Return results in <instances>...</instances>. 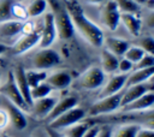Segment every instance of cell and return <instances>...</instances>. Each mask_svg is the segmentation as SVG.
<instances>
[{"label":"cell","mask_w":154,"mask_h":137,"mask_svg":"<svg viewBox=\"0 0 154 137\" xmlns=\"http://www.w3.org/2000/svg\"><path fill=\"white\" fill-rule=\"evenodd\" d=\"M63 2L72 22L75 32H78L79 36L91 47L102 48L103 37H105L103 30L85 14L79 1L78 0H64Z\"/></svg>","instance_id":"6da1fadb"},{"label":"cell","mask_w":154,"mask_h":137,"mask_svg":"<svg viewBox=\"0 0 154 137\" xmlns=\"http://www.w3.org/2000/svg\"><path fill=\"white\" fill-rule=\"evenodd\" d=\"M25 60L20 62V65L25 70H42V71H51L59 65H61L63 59L61 55L53 49L52 47L48 48H38L31 49L28 53L20 55Z\"/></svg>","instance_id":"7a4b0ae2"},{"label":"cell","mask_w":154,"mask_h":137,"mask_svg":"<svg viewBox=\"0 0 154 137\" xmlns=\"http://www.w3.org/2000/svg\"><path fill=\"white\" fill-rule=\"evenodd\" d=\"M106 79V75L102 72L99 65L88 66L79 76L72 79L70 88L77 91H93L99 90Z\"/></svg>","instance_id":"3957f363"},{"label":"cell","mask_w":154,"mask_h":137,"mask_svg":"<svg viewBox=\"0 0 154 137\" xmlns=\"http://www.w3.org/2000/svg\"><path fill=\"white\" fill-rule=\"evenodd\" d=\"M123 90L105 97H97L88 108H87V117L90 119L101 118L105 115L113 114L119 111L120 101H122Z\"/></svg>","instance_id":"277c9868"},{"label":"cell","mask_w":154,"mask_h":137,"mask_svg":"<svg viewBox=\"0 0 154 137\" xmlns=\"http://www.w3.org/2000/svg\"><path fill=\"white\" fill-rule=\"evenodd\" d=\"M0 96L6 99L11 103L16 105L17 107H19L25 113H29L30 107L26 105V102L24 101L23 96L20 95V93H19V90H18L16 83H14L13 75H12L11 70H8L2 76V78L0 81Z\"/></svg>","instance_id":"5b68a950"},{"label":"cell","mask_w":154,"mask_h":137,"mask_svg":"<svg viewBox=\"0 0 154 137\" xmlns=\"http://www.w3.org/2000/svg\"><path fill=\"white\" fill-rule=\"evenodd\" d=\"M85 118H88L87 117V109L84 107L77 105V106L70 108L69 111L64 112L59 117L54 118L53 120L48 121L47 125H48L49 130L59 132V131H61L63 129H65L70 125H73L78 121H81V120H84Z\"/></svg>","instance_id":"8992f818"},{"label":"cell","mask_w":154,"mask_h":137,"mask_svg":"<svg viewBox=\"0 0 154 137\" xmlns=\"http://www.w3.org/2000/svg\"><path fill=\"white\" fill-rule=\"evenodd\" d=\"M42 26V23H41ZM41 26L38 28L36 25L35 30L29 32V34H20L17 40L10 46L8 54L13 56H20L25 53H28L31 49H35L37 47L38 41H40V35H41Z\"/></svg>","instance_id":"52a82bcc"},{"label":"cell","mask_w":154,"mask_h":137,"mask_svg":"<svg viewBox=\"0 0 154 137\" xmlns=\"http://www.w3.org/2000/svg\"><path fill=\"white\" fill-rule=\"evenodd\" d=\"M58 99H59L58 91L57 93L53 91L48 96L34 100L31 106H30L29 114L36 120H46V118L48 117V114L53 109V107H54L55 102L58 101Z\"/></svg>","instance_id":"ba28073f"},{"label":"cell","mask_w":154,"mask_h":137,"mask_svg":"<svg viewBox=\"0 0 154 137\" xmlns=\"http://www.w3.org/2000/svg\"><path fill=\"white\" fill-rule=\"evenodd\" d=\"M119 18L120 11L118 10L114 0H107L102 4L100 8V23L105 29H107L108 31L117 30L119 25Z\"/></svg>","instance_id":"9c48e42d"},{"label":"cell","mask_w":154,"mask_h":137,"mask_svg":"<svg viewBox=\"0 0 154 137\" xmlns=\"http://www.w3.org/2000/svg\"><path fill=\"white\" fill-rule=\"evenodd\" d=\"M57 29L54 23V17L51 11L46 12L42 18V26H41V35L37 47L38 48H48L52 47L57 40Z\"/></svg>","instance_id":"30bf717a"},{"label":"cell","mask_w":154,"mask_h":137,"mask_svg":"<svg viewBox=\"0 0 154 137\" xmlns=\"http://www.w3.org/2000/svg\"><path fill=\"white\" fill-rule=\"evenodd\" d=\"M1 97V102H0V107H2L10 118V125L17 130V131H23L26 129L28 126V119H26V114L24 111H22L19 107H17L16 105L11 103L10 101H7L6 99Z\"/></svg>","instance_id":"8fae6325"},{"label":"cell","mask_w":154,"mask_h":137,"mask_svg":"<svg viewBox=\"0 0 154 137\" xmlns=\"http://www.w3.org/2000/svg\"><path fill=\"white\" fill-rule=\"evenodd\" d=\"M72 79L73 77L67 68H53L48 71V75L45 82L54 91H61L70 88Z\"/></svg>","instance_id":"7c38bea8"},{"label":"cell","mask_w":154,"mask_h":137,"mask_svg":"<svg viewBox=\"0 0 154 137\" xmlns=\"http://www.w3.org/2000/svg\"><path fill=\"white\" fill-rule=\"evenodd\" d=\"M125 81H126V75L124 73L117 72V73L106 76L103 84L99 89L97 97H105V96H109L122 91L125 88Z\"/></svg>","instance_id":"4fadbf2b"},{"label":"cell","mask_w":154,"mask_h":137,"mask_svg":"<svg viewBox=\"0 0 154 137\" xmlns=\"http://www.w3.org/2000/svg\"><path fill=\"white\" fill-rule=\"evenodd\" d=\"M23 22L17 19H8L0 23V41L11 46L22 34Z\"/></svg>","instance_id":"5bb4252c"},{"label":"cell","mask_w":154,"mask_h":137,"mask_svg":"<svg viewBox=\"0 0 154 137\" xmlns=\"http://www.w3.org/2000/svg\"><path fill=\"white\" fill-rule=\"evenodd\" d=\"M149 90H153V79H150V81H148L146 83L134 84V85L125 87L123 89V94H122L120 107L132 102L134 100H136L138 97H141L143 94H146Z\"/></svg>","instance_id":"9a60e30c"},{"label":"cell","mask_w":154,"mask_h":137,"mask_svg":"<svg viewBox=\"0 0 154 137\" xmlns=\"http://www.w3.org/2000/svg\"><path fill=\"white\" fill-rule=\"evenodd\" d=\"M11 71H12L14 83H16L20 95L23 96V99L26 102V105L30 107L31 103H32V100L30 97V87H29L26 77H25V68L20 64H17V65L13 66V68Z\"/></svg>","instance_id":"2e32d148"},{"label":"cell","mask_w":154,"mask_h":137,"mask_svg":"<svg viewBox=\"0 0 154 137\" xmlns=\"http://www.w3.org/2000/svg\"><path fill=\"white\" fill-rule=\"evenodd\" d=\"M77 105H79V99H78V96H76V95H64V96H59V99H58V101L55 102L53 109L51 111V113H49L48 117L46 118V121L48 123V121L53 120L54 118L59 117L60 114H63L64 112L69 111L70 108H72V107H75V106H77Z\"/></svg>","instance_id":"e0dca14e"},{"label":"cell","mask_w":154,"mask_h":137,"mask_svg":"<svg viewBox=\"0 0 154 137\" xmlns=\"http://www.w3.org/2000/svg\"><path fill=\"white\" fill-rule=\"evenodd\" d=\"M154 105V91L149 90L146 94H143L141 97L134 100L132 102L122 106L119 111L123 112H144L148 109H152Z\"/></svg>","instance_id":"ac0fdd59"},{"label":"cell","mask_w":154,"mask_h":137,"mask_svg":"<svg viewBox=\"0 0 154 137\" xmlns=\"http://www.w3.org/2000/svg\"><path fill=\"white\" fill-rule=\"evenodd\" d=\"M119 24H123L125 30L132 36V37H138L142 31V25L143 22L138 13H120L119 18Z\"/></svg>","instance_id":"d6986e66"},{"label":"cell","mask_w":154,"mask_h":137,"mask_svg":"<svg viewBox=\"0 0 154 137\" xmlns=\"http://www.w3.org/2000/svg\"><path fill=\"white\" fill-rule=\"evenodd\" d=\"M130 46V42L125 38L117 37V36H105L103 37V44L102 47L114 54L118 58H122L128 47Z\"/></svg>","instance_id":"ffe728a7"},{"label":"cell","mask_w":154,"mask_h":137,"mask_svg":"<svg viewBox=\"0 0 154 137\" xmlns=\"http://www.w3.org/2000/svg\"><path fill=\"white\" fill-rule=\"evenodd\" d=\"M154 76V66L148 67V68H138V70H132L126 75V81H125V87L134 85V84H141L146 83L150 79H153Z\"/></svg>","instance_id":"44dd1931"},{"label":"cell","mask_w":154,"mask_h":137,"mask_svg":"<svg viewBox=\"0 0 154 137\" xmlns=\"http://www.w3.org/2000/svg\"><path fill=\"white\" fill-rule=\"evenodd\" d=\"M118 61L119 58L116 56L114 54H112L111 52H108L107 49H102L100 52V67L102 70V72L106 76L117 73V68H118Z\"/></svg>","instance_id":"7402d4cb"},{"label":"cell","mask_w":154,"mask_h":137,"mask_svg":"<svg viewBox=\"0 0 154 137\" xmlns=\"http://www.w3.org/2000/svg\"><path fill=\"white\" fill-rule=\"evenodd\" d=\"M91 125L93 123L90 120L84 119V120H81L73 125H70L63 129L61 131H59V133L64 137H82Z\"/></svg>","instance_id":"603a6c76"},{"label":"cell","mask_w":154,"mask_h":137,"mask_svg":"<svg viewBox=\"0 0 154 137\" xmlns=\"http://www.w3.org/2000/svg\"><path fill=\"white\" fill-rule=\"evenodd\" d=\"M141 124L137 123H120L112 125L111 137H135V133Z\"/></svg>","instance_id":"cb8c5ba5"},{"label":"cell","mask_w":154,"mask_h":137,"mask_svg":"<svg viewBox=\"0 0 154 137\" xmlns=\"http://www.w3.org/2000/svg\"><path fill=\"white\" fill-rule=\"evenodd\" d=\"M47 8H49L47 0H31L26 6L28 18L41 17L47 12Z\"/></svg>","instance_id":"d4e9b609"},{"label":"cell","mask_w":154,"mask_h":137,"mask_svg":"<svg viewBox=\"0 0 154 137\" xmlns=\"http://www.w3.org/2000/svg\"><path fill=\"white\" fill-rule=\"evenodd\" d=\"M48 75V71H42V70H25V77L28 81V84L31 88L36 87L37 84L42 83L46 81V77Z\"/></svg>","instance_id":"484cf974"},{"label":"cell","mask_w":154,"mask_h":137,"mask_svg":"<svg viewBox=\"0 0 154 137\" xmlns=\"http://www.w3.org/2000/svg\"><path fill=\"white\" fill-rule=\"evenodd\" d=\"M54 90L46 83V82H42L40 84H37L36 87L31 88L30 89V97L31 100H37V99H42L45 96H48L49 94H52Z\"/></svg>","instance_id":"4316f807"},{"label":"cell","mask_w":154,"mask_h":137,"mask_svg":"<svg viewBox=\"0 0 154 137\" xmlns=\"http://www.w3.org/2000/svg\"><path fill=\"white\" fill-rule=\"evenodd\" d=\"M144 54H146V52H144L142 48H140V47L136 46V44H131V43H130V46L128 47V49H126L125 53L123 54V58L128 59V60L131 61L132 64H136Z\"/></svg>","instance_id":"83f0119b"},{"label":"cell","mask_w":154,"mask_h":137,"mask_svg":"<svg viewBox=\"0 0 154 137\" xmlns=\"http://www.w3.org/2000/svg\"><path fill=\"white\" fill-rule=\"evenodd\" d=\"M120 13H138L141 6L132 0H114Z\"/></svg>","instance_id":"f1b7e54d"},{"label":"cell","mask_w":154,"mask_h":137,"mask_svg":"<svg viewBox=\"0 0 154 137\" xmlns=\"http://www.w3.org/2000/svg\"><path fill=\"white\" fill-rule=\"evenodd\" d=\"M11 16H12V19H17V20H22V22L29 19L28 12H26V6H24L22 2H18V1H14L12 4Z\"/></svg>","instance_id":"f546056e"},{"label":"cell","mask_w":154,"mask_h":137,"mask_svg":"<svg viewBox=\"0 0 154 137\" xmlns=\"http://www.w3.org/2000/svg\"><path fill=\"white\" fill-rule=\"evenodd\" d=\"M137 42L135 43L140 48H142L146 53L154 54V38L152 35H144V36H138L136 37Z\"/></svg>","instance_id":"4dcf8cb0"},{"label":"cell","mask_w":154,"mask_h":137,"mask_svg":"<svg viewBox=\"0 0 154 137\" xmlns=\"http://www.w3.org/2000/svg\"><path fill=\"white\" fill-rule=\"evenodd\" d=\"M16 0H0V23L12 19L11 7Z\"/></svg>","instance_id":"1f68e13d"},{"label":"cell","mask_w":154,"mask_h":137,"mask_svg":"<svg viewBox=\"0 0 154 137\" xmlns=\"http://www.w3.org/2000/svg\"><path fill=\"white\" fill-rule=\"evenodd\" d=\"M154 66V54L146 53L136 64H134L132 70H138V68H148Z\"/></svg>","instance_id":"d6a6232c"},{"label":"cell","mask_w":154,"mask_h":137,"mask_svg":"<svg viewBox=\"0 0 154 137\" xmlns=\"http://www.w3.org/2000/svg\"><path fill=\"white\" fill-rule=\"evenodd\" d=\"M134 68V64L131 61H129L128 59L125 58H119V61H118V68H117V72L118 73H124V75H128L129 72H131Z\"/></svg>","instance_id":"836d02e7"},{"label":"cell","mask_w":154,"mask_h":137,"mask_svg":"<svg viewBox=\"0 0 154 137\" xmlns=\"http://www.w3.org/2000/svg\"><path fill=\"white\" fill-rule=\"evenodd\" d=\"M135 137H154V130L152 126L140 125L135 133Z\"/></svg>","instance_id":"e575fe53"},{"label":"cell","mask_w":154,"mask_h":137,"mask_svg":"<svg viewBox=\"0 0 154 137\" xmlns=\"http://www.w3.org/2000/svg\"><path fill=\"white\" fill-rule=\"evenodd\" d=\"M8 126H10V118H8V114H7V112H6L2 107H0V131L6 130Z\"/></svg>","instance_id":"d590c367"},{"label":"cell","mask_w":154,"mask_h":137,"mask_svg":"<svg viewBox=\"0 0 154 137\" xmlns=\"http://www.w3.org/2000/svg\"><path fill=\"white\" fill-rule=\"evenodd\" d=\"M111 131H112V125H108L105 123L100 124L95 137H111Z\"/></svg>","instance_id":"8d00e7d4"},{"label":"cell","mask_w":154,"mask_h":137,"mask_svg":"<svg viewBox=\"0 0 154 137\" xmlns=\"http://www.w3.org/2000/svg\"><path fill=\"white\" fill-rule=\"evenodd\" d=\"M99 126H100V124H97V123L93 124V125L87 130V132H85L82 137H95V136H96V132H97V130H99Z\"/></svg>","instance_id":"74e56055"},{"label":"cell","mask_w":154,"mask_h":137,"mask_svg":"<svg viewBox=\"0 0 154 137\" xmlns=\"http://www.w3.org/2000/svg\"><path fill=\"white\" fill-rule=\"evenodd\" d=\"M8 49H10V46L0 41V56L7 54V53H8Z\"/></svg>","instance_id":"f35d334b"},{"label":"cell","mask_w":154,"mask_h":137,"mask_svg":"<svg viewBox=\"0 0 154 137\" xmlns=\"http://www.w3.org/2000/svg\"><path fill=\"white\" fill-rule=\"evenodd\" d=\"M83 2H85V4H89V5H100V4H102L105 0H82Z\"/></svg>","instance_id":"ab89813d"},{"label":"cell","mask_w":154,"mask_h":137,"mask_svg":"<svg viewBox=\"0 0 154 137\" xmlns=\"http://www.w3.org/2000/svg\"><path fill=\"white\" fill-rule=\"evenodd\" d=\"M132 1H135V2H136V4H138L140 6H143V5L146 6V5H147V1H148V0H132Z\"/></svg>","instance_id":"60d3db41"},{"label":"cell","mask_w":154,"mask_h":137,"mask_svg":"<svg viewBox=\"0 0 154 137\" xmlns=\"http://www.w3.org/2000/svg\"><path fill=\"white\" fill-rule=\"evenodd\" d=\"M53 132H54V136H53V137H64V136H61V135H60L59 132H57V131H53Z\"/></svg>","instance_id":"b9f144b4"},{"label":"cell","mask_w":154,"mask_h":137,"mask_svg":"<svg viewBox=\"0 0 154 137\" xmlns=\"http://www.w3.org/2000/svg\"><path fill=\"white\" fill-rule=\"evenodd\" d=\"M2 76H4V75H2V71H1V68H0V81H1V78H2Z\"/></svg>","instance_id":"7bdbcfd3"},{"label":"cell","mask_w":154,"mask_h":137,"mask_svg":"<svg viewBox=\"0 0 154 137\" xmlns=\"http://www.w3.org/2000/svg\"><path fill=\"white\" fill-rule=\"evenodd\" d=\"M16 1H18V2H24L25 0H16Z\"/></svg>","instance_id":"ee69618b"},{"label":"cell","mask_w":154,"mask_h":137,"mask_svg":"<svg viewBox=\"0 0 154 137\" xmlns=\"http://www.w3.org/2000/svg\"><path fill=\"white\" fill-rule=\"evenodd\" d=\"M2 137H10V136H2Z\"/></svg>","instance_id":"f6af8a7d"},{"label":"cell","mask_w":154,"mask_h":137,"mask_svg":"<svg viewBox=\"0 0 154 137\" xmlns=\"http://www.w3.org/2000/svg\"><path fill=\"white\" fill-rule=\"evenodd\" d=\"M0 137H2V135H1V133H0Z\"/></svg>","instance_id":"bcb514c9"},{"label":"cell","mask_w":154,"mask_h":137,"mask_svg":"<svg viewBox=\"0 0 154 137\" xmlns=\"http://www.w3.org/2000/svg\"><path fill=\"white\" fill-rule=\"evenodd\" d=\"M37 137H40V136H37Z\"/></svg>","instance_id":"7dc6e473"}]
</instances>
